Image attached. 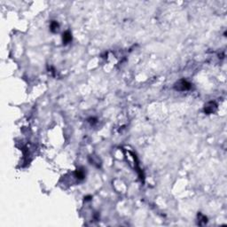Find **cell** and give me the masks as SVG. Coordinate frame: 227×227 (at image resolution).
<instances>
[{"mask_svg": "<svg viewBox=\"0 0 227 227\" xmlns=\"http://www.w3.org/2000/svg\"><path fill=\"white\" fill-rule=\"evenodd\" d=\"M175 90L176 91H188L192 88V83H189L187 80L181 79L178 82H176L175 83L174 86Z\"/></svg>", "mask_w": 227, "mask_h": 227, "instance_id": "6da1fadb", "label": "cell"}, {"mask_svg": "<svg viewBox=\"0 0 227 227\" xmlns=\"http://www.w3.org/2000/svg\"><path fill=\"white\" fill-rule=\"evenodd\" d=\"M217 109V105L216 102L214 101H210V102H208L205 107H204V112L208 114H213L216 111Z\"/></svg>", "mask_w": 227, "mask_h": 227, "instance_id": "7a4b0ae2", "label": "cell"}, {"mask_svg": "<svg viewBox=\"0 0 227 227\" xmlns=\"http://www.w3.org/2000/svg\"><path fill=\"white\" fill-rule=\"evenodd\" d=\"M59 27H60V25H59V23L56 21H53L51 22V25H50V29H51V31L53 32V33H55V32L58 31Z\"/></svg>", "mask_w": 227, "mask_h": 227, "instance_id": "5b68a950", "label": "cell"}, {"mask_svg": "<svg viewBox=\"0 0 227 227\" xmlns=\"http://www.w3.org/2000/svg\"><path fill=\"white\" fill-rule=\"evenodd\" d=\"M75 178H78L79 180H83L85 176V172L83 169H78L75 171Z\"/></svg>", "mask_w": 227, "mask_h": 227, "instance_id": "277c9868", "label": "cell"}, {"mask_svg": "<svg viewBox=\"0 0 227 227\" xmlns=\"http://www.w3.org/2000/svg\"><path fill=\"white\" fill-rule=\"evenodd\" d=\"M62 41H63V44L64 45H68L69 43H70V42L72 41V34H71V32L69 31V30H67L63 33V35H62Z\"/></svg>", "mask_w": 227, "mask_h": 227, "instance_id": "3957f363", "label": "cell"}, {"mask_svg": "<svg viewBox=\"0 0 227 227\" xmlns=\"http://www.w3.org/2000/svg\"><path fill=\"white\" fill-rule=\"evenodd\" d=\"M89 122H90L91 124H93V123L97 122V121H96V119H95V118H90V119H89Z\"/></svg>", "mask_w": 227, "mask_h": 227, "instance_id": "8992f818", "label": "cell"}]
</instances>
